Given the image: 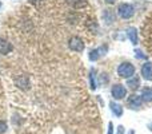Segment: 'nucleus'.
Instances as JSON below:
<instances>
[{"label": "nucleus", "mask_w": 152, "mask_h": 134, "mask_svg": "<svg viewBox=\"0 0 152 134\" xmlns=\"http://www.w3.org/2000/svg\"><path fill=\"white\" fill-rule=\"evenodd\" d=\"M118 13L121 19H131L135 13V8L128 3H121L118 8Z\"/></svg>", "instance_id": "obj_2"}, {"label": "nucleus", "mask_w": 152, "mask_h": 134, "mask_svg": "<svg viewBox=\"0 0 152 134\" xmlns=\"http://www.w3.org/2000/svg\"><path fill=\"white\" fill-rule=\"evenodd\" d=\"M127 86H129V89H132V90H137L140 87V78L136 75L129 78L127 81Z\"/></svg>", "instance_id": "obj_11"}, {"label": "nucleus", "mask_w": 152, "mask_h": 134, "mask_svg": "<svg viewBox=\"0 0 152 134\" xmlns=\"http://www.w3.org/2000/svg\"><path fill=\"white\" fill-rule=\"evenodd\" d=\"M0 8H1V1H0Z\"/></svg>", "instance_id": "obj_24"}, {"label": "nucleus", "mask_w": 152, "mask_h": 134, "mask_svg": "<svg viewBox=\"0 0 152 134\" xmlns=\"http://www.w3.org/2000/svg\"><path fill=\"white\" fill-rule=\"evenodd\" d=\"M16 86L19 87V89H21V90H26V89H28L29 87V82H28V78H27L26 75H21V76H19V78H16Z\"/></svg>", "instance_id": "obj_9"}, {"label": "nucleus", "mask_w": 152, "mask_h": 134, "mask_svg": "<svg viewBox=\"0 0 152 134\" xmlns=\"http://www.w3.org/2000/svg\"><path fill=\"white\" fill-rule=\"evenodd\" d=\"M105 3H107V4H113V3L116 1V0H104Z\"/></svg>", "instance_id": "obj_21"}, {"label": "nucleus", "mask_w": 152, "mask_h": 134, "mask_svg": "<svg viewBox=\"0 0 152 134\" xmlns=\"http://www.w3.org/2000/svg\"><path fill=\"white\" fill-rule=\"evenodd\" d=\"M108 134H113V125H112V122H110V124H108Z\"/></svg>", "instance_id": "obj_19"}, {"label": "nucleus", "mask_w": 152, "mask_h": 134, "mask_svg": "<svg viewBox=\"0 0 152 134\" xmlns=\"http://www.w3.org/2000/svg\"><path fill=\"white\" fill-rule=\"evenodd\" d=\"M118 134H124V127L121 126V125L118 126Z\"/></svg>", "instance_id": "obj_20"}, {"label": "nucleus", "mask_w": 152, "mask_h": 134, "mask_svg": "<svg viewBox=\"0 0 152 134\" xmlns=\"http://www.w3.org/2000/svg\"><path fill=\"white\" fill-rule=\"evenodd\" d=\"M12 50H13V46L11 44L8 40L4 39V38H0V54L7 55V54H10Z\"/></svg>", "instance_id": "obj_8"}, {"label": "nucleus", "mask_w": 152, "mask_h": 134, "mask_svg": "<svg viewBox=\"0 0 152 134\" xmlns=\"http://www.w3.org/2000/svg\"><path fill=\"white\" fill-rule=\"evenodd\" d=\"M105 53H107V46H103V47H100V48H95V50L89 51L88 59L91 62H96L102 55H105Z\"/></svg>", "instance_id": "obj_5"}, {"label": "nucleus", "mask_w": 152, "mask_h": 134, "mask_svg": "<svg viewBox=\"0 0 152 134\" xmlns=\"http://www.w3.org/2000/svg\"><path fill=\"white\" fill-rule=\"evenodd\" d=\"M103 19H104V21L107 24H111L115 20V15L112 13L111 10H104V12H103Z\"/></svg>", "instance_id": "obj_14"}, {"label": "nucleus", "mask_w": 152, "mask_h": 134, "mask_svg": "<svg viewBox=\"0 0 152 134\" xmlns=\"http://www.w3.org/2000/svg\"><path fill=\"white\" fill-rule=\"evenodd\" d=\"M7 129H8V125L5 124L4 121H0V134L5 133V132H7Z\"/></svg>", "instance_id": "obj_17"}, {"label": "nucleus", "mask_w": 152, "mask_h": 134, "mask_svg": "<svg viewBox=\"0 0 152 134\" xmlns=\"http://www.w3.org/2000/svg\"><path fill=\"white\" fill-rule=\"evenodd\" d=\"M135 66L134 64H131L129 62H123L121 64H119L118 67V75L121 76V78H132V76L135 75Z\"/></svg>", "instance_id": "obj_1"}, {"label": "nucleus", "mask_w": 152, "mask_h": 134, "mask_svg": "<svg viewBox=\"0 0 152 134\" xmlns=\"http://www.w3.org/2000/svg\"><path fill=\"white\" fill-rule=\"evenodd\" d=\"M89 86L92 90H96V79H95V68H91L89 71Z\"/></svg>", "instance_id": "obj_16"}, {"label": "nucleus", "mask_w": 152, "mask_h": 134, "mask_svg": "<svg viewBox=\"0 0 152 134\" xmlns=\"http://www.w3.org/2000/svg\"><path fill=\"white\" fill-rule=\"evenodd\" d=\"M127 35H128L129 40L132 42V44L136 46L137 44V31L135 27H129L128 30H127Z\"/></svg>", "instance_id": "obj_12"}, {"label": "nucleus", "mask_w": 152, "mask_h": 134, "mask_svg": "<svg viewBox=\"0 0 152 134\" xmlns=\"http://www.w3.org/2000/svg\"><path fill=\"white\" fill-rule=\"evenodd\" d=\"M31 1L34 3V4H37V3H40V1H42V0H31Z\"/></svg>", "instance_id": "obj_22"}, {"label": "nucleus", "mask_w": 152, "mask_h": 134, "mask_svg": "<svg viewBox=\"0 0 152 134\" xmlns=\"http://www.w3.org/2000/svg\"><path fill=\"white\" fill-rule=\"evenodd\" d=\"M111 94H112V97L118 101L123 99V98L127 97V89L123 86V84L116 83V84H113L112 89H111Z\"/></svg>", "instance_id": "obj_3"}, {"label": "nucleus", "mask_w": 152, "mask_h": 134, "mask_svg": "<svg viewBox=\"0 0 152 134\" xmlns=\"http://www.w3.org/2000/svg\"><path fill=\"white\" fill-rule=\"evenodd\" d=\"M142 95H137V94H132L131 97L128 98V106L129 109H132V110H135V109H139L140 106H142Z\"/></svg>", "instance_id": "obj_6"}, {"label": "nucleus", "mask_w": 152, "mask_h": 134, "mask_svg": "<svg viewBox=\"0 0 152 134\" xmlns=\"http://www.w3.org/2000/svg\"><path fill=\"white\" fill-rule=\"evenodd\" d=\"M69 7L75 8V10H79V8H83L87 5V0H64Z\"/></svg>", "instance_id": "obj_10"}, {"label": "nucleus", "mask_w": 152, "mask_h": 134, "mask_svg": "<svg viewBox=\"0 0 152 134\" xmlns=\"http://www.w3.org/2000/svg\"><path fill=\"white\" fill-rule=\"evenodd\" d=\"M110 107H111V111H112L116 117H121V115H123V107H121L119 103L111 102L110 103Z\"/></svg>", "instance_id": "obj_13"}, {"label": "nucleus", "mask_w": 152, "mask_h": 134, "mask_svg": "<svg viewBox=\"0 0 152 134\" xmlns=\"http://www.w3.org/2000/svg\"><path fill=\"white\" fill-rule=\"evenodd\" d=\"M142 76L145 79V81H152V63L151 62H145L142 66Z\"/></svg>", "instance_id": "obj_7"}, {"label": "nucleus", "mask_w": 152, "mask_h": 134, "mask_svg": "<svg viewBox=\"0 0 152 134\" xmlns=\"http://www.w3.org/2000/svg\"><path fill=\"white\" fill-rule=\"evenodd\" d=\"M142 99L144 102H152V89L151 87H145L142 93Z\"/></svg>", "instance_id": "obj_15"}, {"label": "nucleus", "mask_w": 152, "mask_h": 134, "mask_svg": "<svg viewBox=\"0 0 152 134\" xmlns=\"http://www.w3.org/2000/svg\"><path fill=\"white\" fill-rule=\"evenodd\" d=\"M135 56H136V58H139V59H145V58H147V56H145L140 50H135Z\"/></svg>", "instance_id": "obj_18"}, {"label": "nucleus", "mask_w": 152, "mask_h": 134, "mask_svg": "<svg viewBox=\"0 0 152 134\" xmlns=\"http://www.w3.org/2000/svg\"><path fill=\"white\" fill-rule=\"evenodd\" d=\"M68 47L71 48L72 51H76V53H81L84 50V42L81 40V38L79 36H72L71 39L68 40Z\"/></svg>", "instance_id": "obj_4"}, {"label": "nucleus", "mask_w": 152, "mask_h": 134, "mask_svg": "<svg viewBox=\"0 0 152 134\" xmlns=\"http://www.w3.org/2000/svg\"><path fill=\"white\" fill-rule=\"evenodd\" d=\"M128 134H134V130H131V132H129Z\"/></svg>", "instance_id": "obj_23"}]
</instances>
